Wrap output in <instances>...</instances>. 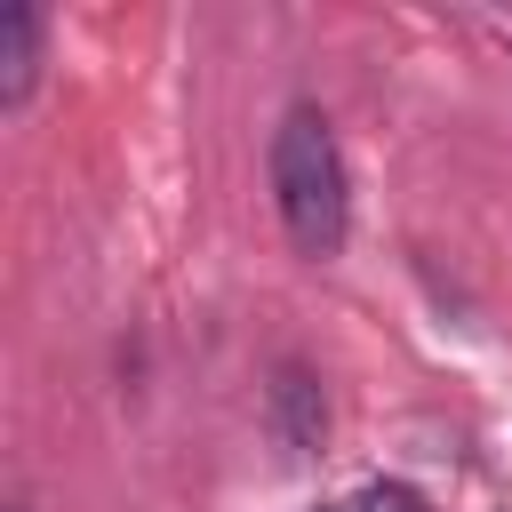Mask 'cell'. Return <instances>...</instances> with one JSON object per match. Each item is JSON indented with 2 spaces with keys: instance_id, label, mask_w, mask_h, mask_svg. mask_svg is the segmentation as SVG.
<instances>
[{
  "instance_id": "cell-1",
  "label": "cell",
  "mask_w": 512,
  "mask_h": 512,
  "mask_svg": "<svg viewBox=\"0 0 512 512\" xmlns=\"http://www.w3.org/2000/svg\"><path fill=\"white\" fill-rule=\"evenodd\" d=\"M272 208L296 240V256H336L352 232V176H344V144L328 128L320 104H288L272 128Z\"/></svg>"
},
{
  "instance_id": "cell-2",
  "label": "cell",
  "mask_w": 512,
  "mask_h": 512,
  "mask_svg": "<svg viewBox=\"0 0 512 512\" xmlns=\"http://www.w3.org/2000/svg\"><path fill=\"white\" fill-rule=\"evenodd\" d=\"M264 416H272V440L288 456H312L328 440V392H320V376L304 360H280L272 368V392H264Z\"/></svg>"
},
{
  "instance_id": "cell-3",
  "label": "cell",
  "mask_w": 512,
  "mask_h": 512,
  "mask_svg": "<svg viewBox=\"0 0 512 512\" xmlns=\"http://www.w3.org/2000/svg\"><path fill=\"white\" fill-rule=\"evenodd\" d=\"M40 40H48L40 8L32 0H8L0 8V112H24L32 104V88H40Z\"/></svg>"
},
{
  "instance_id": "cell-4",
  "label": "cell",
  "mask_w": 512,
  "mask_h": 512,
  "mask_svg": "<svg viewBox=\"0 0 512 512\" xmlns=\"http://www.w3.org/2000/svg\"><path fill=\"white\" fill-rule=\"evenodd\" d=\"M320 512H432L408 480H368V488H352V496H336V504H320Z\"/></svg>"
},
{
  "instance_id": "cell-5",
  "label": "cell",
  "mask_w": 512,
  "mask_h": 512,
  "mask_svg": "<svg viewBox=\"0 0 512 512\" xmlns=\"http://www.w3.org/2000/svg\"><path fill=\"white\" fill-rule=\"evenodd\" d=\"M8 512H32V504H24V496H16V504H8Z\"/></svg>"
}]
</instances>
